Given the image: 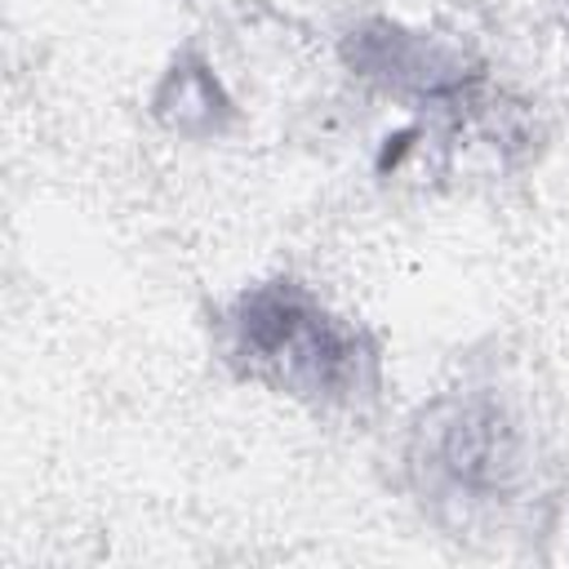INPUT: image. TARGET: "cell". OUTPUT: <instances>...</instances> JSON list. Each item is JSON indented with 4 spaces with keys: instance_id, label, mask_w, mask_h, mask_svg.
I'll list each match as a JSON object with an SVG mask.
<instances>
[{
    "instance_id": "6da1fadb",
    "label": "cell",
    "mask_w": 569,
    "mask_h": 569,
    "mask_svg": "<svg viewBox=\"0 0 569 569\" xmlns=\"http://www.w3.org/2000/svg\"><path fill=\"white\" fill-rule=\"evenodd\" d=\"M227 360L276 391L347 405L373 387V342L338 320L307 284L267 280L227 307Z\"/></svg>"
},
{
    "instance_id": "3957f363",
    "label": "cell",
    "mask_w": 569,
    "mask_h": 569,
    "mask_svg": "<svg viewBox=\"0 0 569 569\" xmlns=\"http://www.w3.org/2000/svg\"><path fill=\"white\" fill-rule=\"evenodd\" d=\"M342 58L356 76L391 89V93H409V98H458L467 84H476V67L462 58V49L427 36V31H409L396 22H360L347 44Z\"/></svg>"
},
{
    "instance_id": "7a4b0ae2",
    "label": "cell",
    "mask_w": 569,
    "mask_h": 569,
    "mask_svg": "<svg viewBox=\"0 0 569 569\" xmlns=\"http://www.w3.org/2000/svg\"><path fill=\"white\" fill-rule=\"evenodd\" d=\"M413 471L436 498L498 502L511 498L525 476V445L498 400L453 396L413 431Z\"/></svg>"
},
{
    "instance_id": "277c9868",
    "label": "cell",
    "mask_w": 569,
    "mask_h": 569,
    "mask_svg": "<svg viewBox=\"0 0 569 569\" xmlns=\"http://www.w3.org/2000/svg\"><path fill=\"white\" fill-rule=\"evenodd\" d=\"M151 111L169 133H182V138H213L236 116L222 80L213 76V67L200 53L173 58V67L164 71V80L151 98Z\"/></svg>"
}]
</instances>
